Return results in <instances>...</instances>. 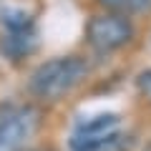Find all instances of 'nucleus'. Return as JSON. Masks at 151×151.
<instances>
[{"label":"nucleus","instance_id":"1","mask_svg":"<svg viewBox=\"0 0 151 151\" xmlns=\"http://www.w3.org/2000/svg\"><path fill=\"white\" fill-rule=\"evenodd\" d=\"M83 76H86V63L81 58H73V55L53 58L35 68L30 78V91L40 98L55 101L63 93H68L73 86H78Z\"/></svg>","mask_w":151,"mask_h":151},{"label":"nucleus","instance_id":"2","mask_svg":"<svg viewBox=\"0 0 151 151\" xmlns=\"http://www.w3.org/2000/svg\"><path fill=\"white\" fill-rule=\"evenodd\" d=\"M116 131H119V116L116 113H98V116L81 119L70 134V149L86 151V149L103 146L119 136Z\"/></svg>","mask_w":151,"mask_h":151},{"label":"nucleus","instance_id":"3","mask_svg":"<svg viewBox=\"0 0 151 151\" xmlns=\"http://www.w3.org/2000/svg\"><path fill=\"white\" fill-rule=\"evenodd\" d=\"M134 35V28L129 20L119 15H101L93 18V23L88 25V38L98 50H116L121 45H126Z\"/></svg>","mask_w":151,"mask_h":151},{"label":"nucleus","instance_id":"4","mask_svg":"<svg viewBox=\"0 0 151 151\" xmlns=\"http://www.w3.org/2000/svg\"><path fill=\"white\" fill-rule=\"evenodd\" d=\"M35 129L33 111H15L0 121V151H20Z\"/></svg>","mask_w":151,"mask_h":151},{"label":"nucleus","instance_id":"5","mask_svg":"<svg viewBox=\"0 0 151 151\" xmlns=\"http://www.w3.org/2000/svg\"><path fill=\"white\" fill-rule=\"evenodd\" d=\"M3 53L13 55V58H20V55L30 53L33 50V35L28 30H10L3 38Z\"/></svg>","mask_w":151,"mask_h":151},{"label":"nucleus","instance_id":"6","mask_svg":"<svg viewBox=\"0 0 151 151\" xmlns=\"http://www.w3.org/2000/svg\"><path fill=\"white\" fill-rule=\"evenodd\" d=\"M139 88H141V93H144L146 98H151V70L141 73V78H139Z\"/></svg>","mask_w":151,"mask_h":151},{"label":"nucleus","instance_id":"7","mask_svg":"<svg viewBox=\"0 0 151 151\" xmlns=\"http://www.w3.org/2000/svg\"><path fill=\"white\" fill-rule=\"evenodd\" d=\"M86 151H121V139L116 136V139H113V141H108V144L96 146V149H86Z\"/></svg>","mask_w":151,"mask_h":151},{"label":"nucleus","instance_id":"8","mask_svg":"<svg viewBox=\"0 0 151 151\" xmlns=\"http://www.w3.org/2000/svg\"><path fill=\"white\" fill-rule=\"evenodd\" d=\"M103 3H108V5H131L134 0H103Z\"/></svg>","mask_w":151,"mask_h":151}]
</instances>
